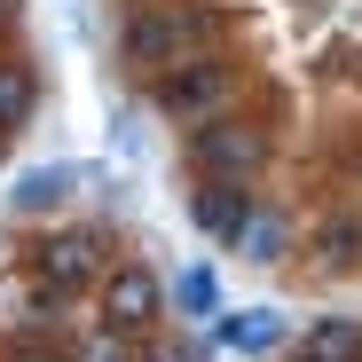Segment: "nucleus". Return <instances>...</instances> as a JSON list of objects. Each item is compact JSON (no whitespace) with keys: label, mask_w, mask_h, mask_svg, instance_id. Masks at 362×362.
Segmentation results:
<instances>
[{"label":"nucleus","mask_w":362,"mask_h":362,"mask_svg":"<svg viewBox=\"0 0 362 362\" xmlns=\"http://www.w3.org/2000/svg\"><path fill=\"white\" fill-rule=\"evenodd\" d=\"M213 8H197V0H134L127 24H118V55L158 79V71H181V64H197V55L213 47Z\"/></svg>","instance_id":"1"},{"label":"nucleus","mask_w":362,"mask_h":362,"mask_svg":"<svg viewBox=\"0 0 362 362\" xmlns=\"http://www.w3.org/2000/svg\"><path fill=\"white\" fill-rule=\"evenodd\" d=\"M181 158L197 165V181H252L268 165V127L245 118V110H221V118H205V127H189Z\"/></svg>","instance_id":"2"},{"label":"nucleus","mask_w":362,"mask_h":362,"mask_svg":"<svg viewBox=\"0 0 362 362\" xmlns=\"http://www.w3.org/2000/svg\"><path fill=\"white\" fill-rule=\"evenodd\" d=\"M228 95H236V71L221 64V55H197V64H181V71H158V79H150V110L173 118L181 134L205 127V118H221Z\"/></svg>","instance_id":"3"},{"label":"nucleus","mask_w":362,"mask_h":362,"mask_svg":"<svg viewBox=\"0 0 362 362\" xmlns=\"http://www.w3.org/2000/svg\"><path fill=\"white\" fill-rule=\"evenodd\" d=\"M95 276H110V236L103 228H47V236H32V284H47V291H87Z\"/></svg>","instance_id":"4"},{"label":"nucleus","mask_w":362,"mask_h":362,"mask_svg":"<svg viewBox=\"0 0 362 362\" xmlns=\"http://www.w3.org/2000/svg\"><path fill=\"white\" fill-rule=\"evenodd\" d=\"M173 308V291L158 284V268H142V260H118L110 276H103V331H118V339H142V331H158V315Z\"/></svg>","instance_id":"5"},{"label":"nucleus","mask_w":362,"mask_h":362,"mask_svg":"<svg viewBox=\"0 0 362 362\" xmlns=\"http://www.w3.org/2000/svg\"><path fill=\"white\" fill-rule=\"evenodd\" d=\"M284 346H291V315H284V308H236V315H213V354L260 362V354H284Z\"/></svg>","instance_id":"6"},{"label":"nucleus","mask_w":362,"mask_h":362,"mask_svg":"<svg viewBox=\"0 0 362 362\" xmlns=\"http://www.w3.org/2000/svg\"><path fill=\"white\" fill-rule=\"evenodd\" d=\"M189 221H197V236L236 245L245 221H252V189H245V181H189Z\"/></svg>","instance_id":"7"},{"label":"nucleus","mask_w":362,"mask_h":362,"mask_svg":"<svg viewBox=\"0 0 362 362\" xmlns=\"http://www.w3.org/2000/svg\"><path fill=\"white\" fill-rule=\"evenodd\" d=\"M245 268H284L291 252H299V221L284 213V205H252V221H245V236L228 245Z\"/></svg>","instance_id":"8"},{"label":"nucleus","mask_w":362,"mask_h":362,"mask_svg":"<svg viewBox=\"0 0 362 362\" xmlns=\"http://www.w3.org/2000/svg\"><path fill=\"white\" fill-rule=\"evenodd\" d=\"M308 252L323 276H354L362 268V213H323L315 236H308Z\"/></svg>","instance_id":"9"},{"label":"nucleus","mask_w":362,"mask_h":362,"mask_svg":"<svg viewBox=\"0 0 362 362\" xmlns=\"http://www.w3.org/2000/svg\"><path fill=\"white\" fill-rule=\"evenodd\" d=\"M32 118H40V71L16 64V55H0V134L16 142Z\"/></svg>","instance_id":"10"},{"label":"nucleus","mask_w":362,"mask_h":362,"mask_svg":"<svg viewBox=\"0 0 362 362\" xmlns=\"http://www.w3.org/2000/svg\"><path fill=\"white\" fill-rule=\"evenodd\" d=\"M299 346H308L315 362H362V323L354 315H315L308 331H299Z\"/></svg>","instance_id":"11"},{"label":"nucleus","mask_w":362,"mask_h":362,"mask_svg":"<svg viewBox=\"0 0 362 362\" xmlns=\"http://www.w3.org/2000/svg\"><path fill=\"white\" fill-rule=\"evenodd\" d=\"M165 291H173V315H189V323H213V315H221V276H213L205 260H197V268H181Z\"/></svg>","instance_id":"12"},{"label":"nucleus","mask_w":362,"mask_h":362,"mask_svg":"<svg viewBox=\"0 0 362 362\" xmlns=\"http://www.w3.org/2000/svg\"><path fill=\"white\" fill-rule=\"evenodd\" d=\"M71 189H79V165H40V173L16 181V213H55Z\"/></svg>","instance_id":"13"},{"label":"nucleus","mask_w":362,"mask_h":362,"mask_svg":"<svg viewBox=\"0 0 362 362\" xmlns=\"http://www.w3.org/2000/svg\"><path fill=\"white\" fill-rule=\"evenodd\" d=\"M64 299H71V291H47V284H40V291L24 299V315H32V331H55V323H64Z\"/></svg>","instance_id":"14"},{"label":"nucleus","mask_w":362,"mask_h":362,"mask_svg":"<svg viewBox=\"0 0 362 362\" xmlns=\"http://www.w3.org/2000/svg\"><path fill=\"white\" fill-rule=\"evenodd\" d=\"M142 362H205V346H197V339H150Z\"/></svg>","instance_id":"15"},{"label":"nucleus","mask_w":362,"mask_h":362,"mask_svg":"<svg viewBox=\"0 0 362 362\" xmlns=\"http://www.w3.org/2000/svg\"><path fill=\"white\" fill-rule=\"evenodd\" d=\"M79 362H142V346H134V339H118V331H103V339H95Z\"/></svg>","instance_id":"16"},{"label":"nucleus","mask_w":362,"mask_h":362,"mask_svg":"<svg viewBox=\"0 0 362 362\" xmlns=\"http://www.w3.org/2000/svg\"><path fill=\"white\" fill-rule=\"evenodd\" d=\"M339 165H346V173H362V127H354V134L339 142Z\"/></svg>","instance_id":"17"},{"label":"nucleus","mask_w":362,"mask_h":362,"mask_svg":"<svg viewBox=\"0 0 362 362\" xmlns=\"http://www.w3.org/2000/svg\"><path fill=\"white\" fill-rule=\"evenodd\" d=\"M16 362H79V354H64V346H24Z\"/></svg>","instance_id":"18"},{"label":"nucleus","mask_w":362,"mask_h":362,"mask_svg":"<svg viewBox=\"0 0 362 362\" xmlns=\"http://www.w3.org/2000/svg\"><path fill=\"white\" fill-rule=\"evenodd\" d=\"M16 16H24V0H0V40L16 32Z\"/></svg>","instance_id":"19"},{"label":"nucleus","mask_w":362,"mask_h":362,"mask_svg":"<svg viewBox=\"0 0 362 362\" xmlns=\"http://www.w3.org/2000/svg\"><path fill=\"white\" fill-rule=\"evenodd\" d=\"M276 362H315V354H308V346H299V354H276Z\"/></svg>","instance_id":"20"},{"label":"nucleus","mask_w":362,"mask_h":362,"mask_svg":"<svg viewBox=\"0 0 362 362\" xmlns=\"http://www.w3.org/2000/svg\"><path fill=\"white\" fill-rule=\"evenodd\" d=\"M0 158H8V134H0Z\"/></svg>","instance_id":"21"}]
</instances>
